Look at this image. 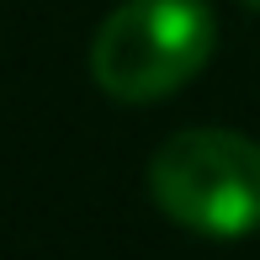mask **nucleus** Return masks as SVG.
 <instances>
[{
    "mask_svg": "<svg viewBox=\"0 0 260 260\" xmlns=\"http://www.w3.org/2000/svg\"><path fill=\"white\" fill-rule=\"evenodd\" d=\"M149 197L202 239L260 234V144L229 127H191L149 159Z\"/></svg>",
    "mask_w": 260,
    "mask_h": 260,
    "instance_id": "1",
    "label": "nucleus"
},
{
    "mask_svg": "<svg viewBox=\"0 0 260 260\" xmlns=\"http://www.w3.org/2000/svg\"><path fill=\"white\" fill-rule=\"evenodd\" d=\"M218 21L202 0H122L101 21L90 75L112 101H165L212 58Z\"/></svg>",
    "mask_w": 260,
    "mask_h": 260,
    "instance_id": "2",
    "label": "nucleus"
},
{
    "mask_svg": "<svg viewBox=\"0 0 260 260\" xmlns=\"http://www.w3.org/2000/svg\"><path fill=\"white\" fill-rule=\"evenodd\" d=\"M244 6H250V11H260V0H244Z\"/></svg>",
    "mask_w": 260,
    "mask_h": 260,
    "instance_id": "3",
    "label": "nucleus"
}]
</instances>
